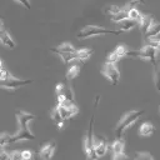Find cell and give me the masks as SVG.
Returning a JSON list of instances; mask_svg holds the SVG:
<instances>
[{"mask_svg": "<svg viewBox=\"0 0 160 160\" xmlns=\"http://www.w3.org/2000/svg\"><path fill=\"white\" fill-rule=\"evenodd\" d=\"M128 51H129V48H128L126 45H124V44L118 45V46L115 48V50H114V52H115V54H116L119 58L128 56Z\"/></svg>", "mask_w": 160, "mask_h": 160, "instance_id": "cb8c5ba5", "label": "cell"}, {"mask_svg": "<svg viewBox=\"0 0 160 160\" xmlns=\"http://www.w3.org/2000/svg\"><path fill=\"white\" fill-rule=\"evenodd\" d=\"M58 108H59V111H60L64 120H66V119H69V118H71L79 112V109L72 102V100H66L62 104H58Z\"/></svg>", "mask_w": 160, "mask_h": 160, "instance_id": "52a82bcc", "label": "cell"}, {"mask_svg": "<svg viewBox=\"0 0 160 160\" xmlns=\"http://www.w3.org/2000/svg\"><path fill=\"white\" fill-rule=\"evenodd\" d=\"M154 132V125L150 122H144L139 128V134L141 136H150Z\"/></svg>", "mask_w": 160, "mask_h": 160, "instance_id": "ffe728a7", "label": "cell"}, {"mask_svg": "<svg viewBox=\"0 0 160 160\" xmlns=\"http://www.w3.org/2000/svg\"><path fill=\"white\" fill-rule=\"evenodd\" d=\"M76 49L70 44V42H64L61 45H59L58 48H54L52 51L56 54H64V52H74Z\"/></svg>", "mask_w": 160, "mask_h": 160, "instance_id": "d6986e66", "label": "cell"}, {"mask_svg": "<svg viewBox=\"0 0 160 160\" xmlns=\"http://www.w3.org/2000/svg\"><path fill=\"white\" fill-rule=\"evenodd\" d=\"M31 158H32V152H31L30 150H24V151H21V159L29 160V159H31Z\"/></svg>", "mask_w": 160, "mask_h": 160, "instance_id": "1f68e13d", "label": "cell"}, {"mask_svg": "<svg viewBox=\"0 0 160 160\" xmlns=\"http://www.w3.org/2000/svg\"><path fill=\"white\" fill-rule=\"evenodd\" d=\"M0 42L6 46V48H10V49H14L16 46V42L14 41V39L11 38V35L5 31L4 29H0Z\"/></svg>", "mask_w": 160, "mask_h": 160, "instance_id": "4fadbf2b", "label": "cell"}, {"mask_svg": "<svg viewBox=\"0 0 160 160\" xmlns=\"http://www.w3.org/2000/svg\"><path fill=\"white\" fill-rule=\"evenodd\" d=\"M92 124H94V115L90 120V128H89V131H88V135L84 140V150H85V154H86V158L88 159H96L98 155L94 150V135H92Z\"/></svg>", "mask_w": 160, "mask_h": 160, "instance_id": "277c9868", "label": "cell"}, {"mask_svg": "<svg viewBox=\"0 0 160 160\" xmlns=\"http://www.w3.org/2000/svg\"><path fill=\"white\" fill-rule=\"evenodd\" d=\"M1 68H2V61L0 60V69H1Z\"/></svg>", "mask_w": 160, "mask_h": 160, "instance_id": "74e56055", "label": "cell"}, {"mask_svg": "<svg viewBox=\"0 0 160 160\" xmlns=\"http://www.w3.org/2000/svg\"><path fill=\"white\" fill-rule=\"evenodd\" d=\"M15 116H16V120H18L19 129H26L29 122L35 119L34 114H30V112H26V111H22V110H18L15 112Z\"/></svg>", "mask_w": 160, "mask_h": 160, "instance_id": "9c48e42d", "label": "cell"}, {"mask_svg": "<svg viewBox=\"0 0 160 160\" xmlns=\"http://www.w3.org/2000/svg\"><path fill=\"white\" fill-rule=\"evenodd\" d=\"M152 24H154V16H152V15H142V19H141L140 22H139L140 29H141V31H142L144 34L149 30V28H150Z\"/></svg>", "mask_w": 160, "mask_h": 160, "instance_id": "2e32d148", "label": "cell"}, {"mask_svg": "<svg viewBox=\"0 0 160 160\" xmlns=\"http://www.w3.org/2000/svg\"><path fill=\"white\" fill-rule=\"evenodd\" d=\"M154 82L156 86L158 92L160 94V65H155V70H154Z\"/></svg>", "mask_w": 160, "mask_h": 160, "instance_id": "d4e9b609", "label": "cell"}, {"mask_svg": "<svg viewBox=\"0 0 160 160\" xmlns=\"http://www.w3.org/2000/svg\"><path fill=\"white\" fill-rule=\"evenodd\" d=\"M135 159H148V160H151V159H154V156L152 155H150L149 152H138V154H135Z\"/></svg>", "mask_w": 160, "mask_h": 160, "instance_id": "f546056e", "label": "cell"}, {"mask_svg": "<svg viewBox=\"0 0 160 160\" xmlns=\"http://www.w3.org/2000/svg\"><path fill=\"white\" fill-rule=\"evenodd\" d=\"M10 75H11V74H10L5 68H1V69H0V81H1V80H5V79H8Z\"/></svg>", "mask_w": 160, "mask_h": 160, "instance_id": "4dcf8cb0", "label": "cell"}, {"mask_svg": "<svg viewBox=\"0 0 160 160\" xmlns=\"http://www.w3.org/2000/svg\"><path fill=\"white\" fill-rule=\"evenodd\" d=\"M159 60H160V55H159Z\"/></svg>", "mask_w": 160, "mask_h": 160, "instance_id": "f35d334b", "label": "cell"}, {"mask_svg": "<svg viewBox=\"0 0 160 160\" xmlns=\"http://www.w3.org/2000/svg\"><path fill=\"white\" fill-rule=\"evenodd\" d=\"M128 56H132V58H139V59H144V60H149L150 62H152L154 65H156V58H158V50L150 45H145L144 48L139 49V50H130L128 51Z\"/></svg>", "mask_w": 160, "mask_h": 160, "instance_id": "3957f363", "label": "cell"}, {"mask_svg": "<svg viewBox=\"0 0 160 160\" xmlns=\"http://www.w3.org/2000/svg\"><path fill=\"white\" fill-rule=\"evenodd\" d=\"M111 150H112V159L118 160V159H126L128 156L125 155L124 150H125V141L120 138L118 140H115L111 144Z\"/></svg>", "mask_w": 160, "mask_h": 160, "instance_id": "ba28073f", "label": "cell"}, {"mask_svg": "<svg viewBox=\"0 0 160 160\" xmlns=\"http://www.w3.org/2000/svg\"><path fill=\"white\" fill-rule=\"evenodd\" d=\"M120 10H121V9H120L119 6H116V5H109V6H106V8L104 9V12L108 14V15H110V16H114V15L118 14Z\"/></svg>", "mask_w": 160, "mask_h": 160, "instance_id": "4316f807", "label": "cell"}, {"mask_svg": "<svg viewBox=\"0 0 160 160\" xmlns=\"http://www.w3.org/2000/svg\"><path fill=\"white\" fill-rule=\"evenodd\" d=\"M132 2H142V4H145L144 0H132Z\"/></svg>", "mask_w": 160, "mask_h": 160, "instance_id": "d590c367", "label": "cell"}, {"mask_svg": "<svg viewBox=\"0 0 160 160\" xmlns=\"http://www.w3.org/2000/svg\"><path fill=\"white\" fill-rule=\"evenodd\" d=\"M4 28V22H2V20L0 19V29H2Z\"/></svg>", "mask_w": 160, "mask_h": 160, "instance_id": "8d00e7d4", "label": "cell"}, {"mask_svg": "<svg viewBox=\"0 0 160 160\" xmlns=\"http://www.w3.org/2000/svg\"><path fill=\"white\" fill-rule=\"evenodd\" d=\"M120 32H122L121 30H109L105 28H100L96 25H88L85 28H82L78 34L76 38L78 39H89L92 36H98V35H108V34H114V35H119Z\"/></svg>", "mask_w": 160, "mask_h": 160, "instance_id": "7a4b0ae2", "label": "cell"}, {"mask_svg": "<svg viewBox=\"0 0 160 160\" xmlns=\"http://www.w3.org/2000/svg\"><path fill=\"white\" fill-rule=\"evenodd\" d=\"M119 60H120V58H119L114 51L110 52V54L108 55V58H106V61H108V62H112V64H116Z\"/></svg>", "mask_w": 160, "mask_h": 160, "instance_id": "f1b7e54d", "label": "cell"}, {"mask_svg": "<svg viewBox=\"0 0 160 160\" xmlns=\"http://www.w3.org/2000/svg\"><path fill=\"white\" fill-rule=\"evenodd\" d=\"M34 139H35V135L29 130V128L18 129V132L11 136V142H16V141H21V140H34Z\"/></svg>", "mask_w": 160, "mask_h": 160, "instance_id": "8fae6325", "label": "cell"}, {"mask_svg": "<svg viewBox=\"0 0 160 160\" xmlns=\"http://www.w3.org/2000/svg\"><path fill=\"white\" fill-rule=\"evenodd\" d=\"M16 2H19L20 5H22L26 9H30V0H15Z\"/></svg>", "mask_w": 160, "mask_h": 160, "instance_id": "e575fe53", "label": "cell"}, {"mask_svg": "<svg viewBox=\"0 0 160 160\" xmlns=\"http://www.w3.org/2000/svg\"><path fill=\"white\" fill-rule=\"evenodd\" d=\"M111 18H112V21H114V22H119V21H121V20H124V19H128V18H129V15H128V8L121 9L118 14H115V15L111 16Z\"/></svg>", "mask_w": 160, "mask_h": 160, "instance_id": "603a6c76", "label": "cell"}, {"mask_svg": "<svg viewBox=\"0 0 160 160\" xmlns=\"http://www.w3.org/2000/svg\"><path fill=\"white\" fill-rule=\"evenodd\" d=\"M102 74L108 78V80L112 84V85H118L119 80H120V72L116 68L115 64L112 62H105L102 66Z\"/></svg>", "mask_w": 160, "mask_h": 160, "instance_id": "8992f818", "label": "cell"}, {"mask_svg": "<svg viewBox=\"0 0 160 160\" xmlns=\"http://www.w3.org/2000/svg\"><path fill=\"white\" fill-rule=\"evenodd\" d=\"M10 159H11V160H20V159H21V151L15 150V151L10 152Z\"/></svg>", "mask_w": 160, "mask_h": 160, "instance_id": "d6a6232c", "label": "cell"}, {"mask_svg": "<svg viewBox=\"0 0 160 160\" xmlns=\"http://www.w3.org/2000/svg\"><path fill=\"white\" fill-rule=\"evenodd\" d=\"M159 34H160V22L152 24V25L149 28V30L145 32V38H155V36L159 35Z\"/></svg>", "mask_w": 160, "mask_h": 160, "instance_id": "7402d4cb", "label": "cell"}, {"mask_svg": "<svg viewBox=\"0 0 160 160\" xmlns=\"http://www.w3.org/2000/svg\"><path fill=\"white\" fill-rule=\"evenodd\" d=\"M142 114H144V110H132V111L126 112V114L120 119V121L118 122V126H116V129H115L116 136H118V138H121L122 134L125 132V130H126L129 126H131Z\"/></svg>", "mask_w": 160, "mask_h": 160, "instance_id": "6da1fadb", "label": "cell"}, {"mask_svg": "<svg viewBox=\"0 0 160 160\" xmlns=\"http://www.w3.org/2000/svg\"><path fill=\"white\" fill-rule=\"evenodd\" d=\"M55 149H56V142H55V141H50V142L45 144V145L40 149L39 155H40L41 159H50V158L52 156Z\"/></svg>", "mask_w": 160, "mask_h": 160, "instance_id": "7c38bea8", "label": "cell"}, {"mask_svg": "<svg viewBox=\"0 0 160 160\" xmlns=\"http://www.w3.org/2000/svg\"><path fill=\"white\" fill-rule=\"evenodd\" d=\"M126 8H128V15H129V19L140 22V20L142 19V14H141L136 8H129V6H126Z\"/></svg>", "mask_w": 160, "mask_h": 160, "instance_id": "44dd1931", "label": "cell"}, {"mask_svg": "<svg viewBox=\"0 0 160 160\" xmlns=\"http://www.w3.org/2000/svg\"><path fill=\"white\" fill-rule=\"evenodd\" d=\"M51 119H52L54 124H55L59 129L62 128V125H64V119H62V116H61V114H60V111H59L58 105H56V108L51 111Z\"/></svg>", "mask_w": 160, "mask_h": 160, "instance_id": "ac0fdd59", "label": "cell"}, {"mask_svg": "<svg viewBox=\"0 0 160 160\" xmlns=\"http://www.w3.org/2000/svg\"><path fill=\"white\" fill-rule=\"evenodd\" d=\"M9 144H11V136L6 132L0 134V150L4 149V146H6Z\"/></svg>", "mask_w": 160, "mask_h": 160, "instance_id": "484cf974", "label": "cell"}, {"mask_svg": "<svg viewBox=\"0 0 160 160\" xmlns=\"http://www.w3.org/2000/svg\"><path fill=\"white\" fill-rule=\"evenodd\" d=\"M80 60L79 59H75L71 61L70 66H69V70H68V74H66V78L69 80H72L74 78H76L80 72V66H81V62H79Z\"/></svg>", "mask_w": 160, "mask_h": 160, "instance_id": "5bb4252c", "label": "cell"}, {"mask_svg": "<svg viewBox=\"0 0 160 160\" xmlns=\"http://www.w3.org/2000/svg\"><path fill=\"white\" fill-rule=\"evenodd\" d=\"M31 82H32V80H21V79H18V78L10 75L8 79L0 81V88L5 89V90H9V91H14V90H16L21 86L29 85Z\"/></svg>", "mask_w": 160, "mask_h": 160, "instance_id": "5b68a950", "label": "cell"}, {"mask_svg": "<svg viewBox=\"0 0 160 160\" xmlns=\"http://www.w3.org/2000/svg\"><path fill=\"white\" fill-rule=\"evenodd\" d=\"M94 150H95L98 158L105 155V152L108 150V144H106V140L104 136H100V135L94 136Z\"/></svg>", "mask_w": 160, "mask_h": 160, "instance_id": "30bf717a", "label": "cell"}, {"mask_svg": "<svg viewBox=\"0 0 160 160\" xmlns=\"http://www.w3.org/2000/svg\"><path fill=\"white\" fill-rule=\"evenodd\" d=\"M146 45H150V46L155 48L156 50H160V39H155V38H146Z\"/></svg>", "mask_w": 160, "mask_h": 160, "instance_id": "83f0119b", "label": "cell"}, {"mask_svg": "<svg viewBox=\"0 0 160 160\" xmlns=\"http://www.w3.org/2000/svg\"><path fill=\"white\" fill-rule=\"evenodd\" d=\"M6 159H10V154L6 152L4 149L0 150V160H6Z\"/></svg>", "mask_w": 160, "mask_h": 160, "instance_id": "836d02e7", "label": "cell"}, {"mask_svg": "<svg viewBox=\"0 0 160 160\" xmlns=\"http://www.w3.org/2000/svg\"><path fill=\"white\" fill-rule=\"evenodd\" d=\"M92 50L91 49H76L74 51V59H79V60H86L92 55Z\"/></svg>", "mask_w": 160, "mask_h": 160, "instance_id": "e0dca14e", "label": "cell"}, {"mask_svg": "<svg viewBox=\"0 0 160 160\" xmlns=\"http://www.w3.org/2000/svg\"><path fill=\"white\" fill-rule=\"evenodd\" d=\"M138 24H139L138 21L131 20V19H129V18H128V19H124V20H121V21L118 22L119 29H120L121 31H130V30H132Z\"/></svg>", "mask_w": 160, "mask_h": 160, "instance_id": "9a60e30c", "label": "cell"}]
</instances>
